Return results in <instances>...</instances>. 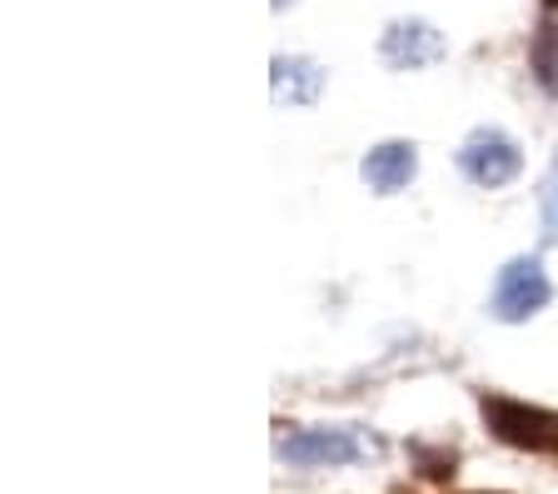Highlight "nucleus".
Instances as JSON below:
<instances>
[{
    "label": "nucleus",
    "mask_w": 558,
    "mask_h": 494,
    "mask_svg": "<svg viewBox=\"0 0 558 494\" xmlns=\"http://www.w3.org/2000/svg\"><path fill=\"white\" fill-rule=\"evenodd\" d=\"M519 165H523L519 141L504 135L499 125H478L474 135L459 145V170H464L474 185H484V190L509 185V180L519 176Z\"/></svg>",
    "instance_id": "3"
},
{
    "label": "nucleus",
    "mask_w": 558,
    "mask_h": 494,
    "mask_svg": "<svg viewBox=\"0 0 558 494\" xmlns=\"http://www.w3.org/2000/svg\"><path fill=\"white\" fill-rule=\"evenodd\" d=\"M548 294H554V285H548L538 255H519V260H509L499 270V280H494L488 315L504 320V325H519V320H534L538 310L548 305Z\"/></svg>",
    "instance_id": "2"
},
{
    "label": "nucleus",
    "mask_w": 558,
    "mask_h": 494,
    "mask_svg": "<svg viewBox=\"0 0 558 494\" xmlns=\"http://www.w3.org/2000/svg\"><path fill=\"white\" fill-rule=\"evenodd\" d=\"M478 410H484V424L494 430V439H504L509 449L558 455V410L513 400V395H478Z\"/></svg>",
    "instance_id": "1"
},
{
    "label": "nucleus",
    "mask_w": 558,
    "mask_h": 494,
    "mask_svg": "<svg viewBox=\"0 0 558 494\" xmlns=\"http://www.w3.org/2000/svg\"><path fill=\"white\" fill-rule=\"evenodd\" d=\"M538 215H544V240L558 245V155H554V165H548L544 190H538Z\"/></svg>",
    "instance_id": "9"
},
{
    "label": "nucleus",
    "mask_w": 558,
    "mask_h": 494,
    "mask_svg": "<svg viewBox=\"0 0 558 494\" xmlns=\"http://www.w3.org/2000/svg\"><path fill=\"white\" fill-rule=\"evenodd\" d=\"M275 455L294 470H325V465H360L369 445L354 430H290L279 435Z\"/></svg>",
    "instance_id": "4"
},
{
    "label": "nucleus",
    "mask_w": 558,
    "mask_h": 494,
    "mask_svg": "<svg viewBox=\"0 0 558 494\" xmlns=\"http://www.w3.org/2000/svg\"><path fill=\"white\" fill-rule=\"evenodd\" d=\"M325 91V65L310 56H275L269 60V95L275 106H314Z\"/></svg>",
    "instance_id": "6"
},
{
    "label": "nucleus",
    "mask_w": 558,
    "mask_h": 494,
    "mask_svg": "<svg viewBox=\"0 0 558 494\" xmlns=\"http://www.w3.org/2000/svg\"><path fill=\"white\" fill-rule=\"evenodd\" d=\"M284 5H290V0H275V11H284Z\"/></svg>",
    "instance_id": "11"
},
{
    "label": "nucleus",
    "mask_w": 558,
    "mask_h": 494,
    "mask_svg": "<svg viewBox=\"0 0 558 494\" xmlns=\"http://www.w3.org/2000/svg\"><path fill=\"white\" fill-rule=\"evenodd\" d=\"M529 60H534L538 85H544L548 95H558V25H554V15H548V21L538 25V36H534V50H529Z\"/></svg>",
    "instance_id": "8"
},
{
    "label": "nucleus",
    "mask_w": 558,
    "mask_h": 494,
    "mask_svg": "<svg viewBox=\"0 0 558 494\" xmlns=\"http://www.w3.org/2000/svg\"><path fill=\"white\" fill-rule=\"evenodd\" d=\"M414 170H418V150L409 141H384L360 160V176L374 195H395V190H404L409 180H414Z\"/></svg>",
    "instance_id": "7"
},
{
    "label": "nucleus",
    "mask_w": 558,
    "mask_h": 494,
    "mask_svg": "<svg viewBox=\"0 0 558 494\" xmlns=\"http://www.w3.org/2000/svg\"><path fill=\"white\" fill-rule=\"evenodd\" d=\"M544 11H548V15H554V11H558V0H544Z\"/></svg>",
    "instance_id": "10"
},
{
    "label": "nucleus",
    "mask_w": 558,
    "mask_h": 494,
    "mask_svg": "<svg viewBox=\"0 0 558 494\" xmlns=\"http://www.w3.org/2000/svg\"><path fill=\"white\" fill-rule=\"evenodd\" d=\"M444 36L429 21H395L379 40V60L395 65V71H424L434 60H444Z\"/></svg>",
    "instance_id": "5"
}]
</instances>
